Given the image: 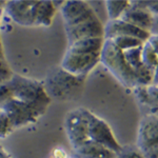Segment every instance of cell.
<instances>
[{"mask_svg":"<svg viewBox=\"0 0 158 158\" xmlns=\"http://www.w3.org/2000/svg\"><path fill=\"white\" fill-rule=\"evenodd\" d=\"M153 86H158V61L154 69V80H153Z\"/></svg>","mask_w":158,"mask_h":158,"instance_id":"obj_29","label":"cell"},{"mask_svg":"<svg viewBox=\"0 0 158 158\" xmlns=\"http://www.w3.org/2000/svg\"><path fill=\"white\" fill-rule=\"evenodd\" d=\"M0 59H4V52H3V45H2L1 36H0Z\"/></svg>","mask_w":158,"mask_h":158,"instance_id":"obj_31","label":"cell"},{"mask_svg":"<svg viewBox=\"0 0 158 158\" xmlns=\"http://www.w3.org/2000/svg\"><path fill=\"white\" fill-rule=\"evenodd\" d=\"M104 38H89L70 44L61 69L76 77H85L100 62Z\"/></svg>","mask_w":158,"mask_h":158,"instance_id":"obj_1","label":"cell"},{"mask_svg":"<svg viewBox=\"0 0 158 158\" xmlns=\"http://www.w3.org/2000/svg\"><path fill=\"white\" fill-rule=\"evenodd\" d=\"M15 129L10 118L1 111V114H0V138H6Z\"/></svg>","mask_w":158,"mask_h":158,"instance_id":"obj_21","label":"cell"},{"mask_svg":"<svg viewBox=\"0 0 158 158\" xmlns=\"http://www.w3.org/2000/svg\"><path fill=\"white\" fill-rule=\"evenodd\" d=\"M13 97L45 113L51 97L40 81L14 74L10 81Z\"/></svg>","mask_w":158,"mask_h":158,"instance_id":"obj_2","label":"cell"},{"mask_svg":"<svg viewBox=\"0 0 158 158\" xmlns=\"http://www.w3.org/2000/svg\"><path fill=\"white\" fill-rule=\"evenodd\" d=\"M134 79L136 86H143V88L152 86L154 80V70L143 64L140 65L138 69L134 70Z\"/></svg>","mask_w":158,"mask_h":158,"instance_id":"obj_17","label":"cell"},{"mask_svg":"<svg viewBox=\"0 0 158 158\" xmlns=\"http://www.w3.org/2000/svg\"><path fill=\"white\" fill-rule=\"evenodd\" d=\"M61 7V14L64 27H72L96 17L95 11L86 1L70 0L64 1Z\"/></svg>","mask_w":158,"mask_h":158,"instance_id":"obj_7","label":"cell"},{"mask_svg":"<svg viewBox=\"0 0 158 158\" xmlns=\"http://www.w3.org/2000/svg\"><path fill=\"white\" fill-rule=\"evenodd\" d=\"M134 95L140 106L148 110L147 114L158 117V88L157 86H136L133 89Z\"/></svg>","mask_w":158,"mask_h":158,"instance_id":"obj_13","label":"cell"},{"mask_svg":"<svg viewBox=\"0 0 158 158\" xmlns=\"http://www.w3.org/2000/svg\"><path fill=\"white\" fill-rule=\"evenodd\" d=\"M13 98L14 97H13V93L11 90V86H10V83L7 82L4 83V85H0V108Z\"/></svg>","mask_w":158,"mask_h":158,"instance_id":"obj_24","label":"cell"},{"mask_svg":"<svg viewBox=\"0 0 158 158\" xmlns=\"http://www.w3.org/2000/svg\"><path fill=\"white\" fill-rule=\"evenodd\" d=\"M141 47H137L134 49H130L127 51H122L123 52V56L126 58L127 62L129 63V65L132 68V70H136L140 65H142V60H141Z\"/></svg>","mask_w":158,"mask_h":158,"instance_id":"obj_20","label":"cell"},{"mask_svg":"<svg viewBox=\"0 0 158 158\" xmlns=\"http://www.w3.org/2000/svg\"><path fill=\"white\" fill-rule=\"evenodd\" d=\"M79 158H116V154L96 142L89 140L74 149Z\"/></svg>","mask_w":158,"mask_h":158,"instance_id":"obj_14","label":"cell"},{"mask_svg":"<svg viewBox=\"0 0 158 158\" xmlns=\"http://www.w3.org/2000/svg\"><path fill=\"white\" fill-rule=\"evenodd\" d=\"M64 128L73 149L89 141V124L85 108L70 111L65 116Z\"/></svg>","mask_w":158,"mask_h":158,"instance_id":"obj_6","label":"cell"},{"mask_svg":"<svg viewBox=\"0 0 158 158\" xmlns=\"http://www.w3.org/2000/svg\"><path fill=\"white\" fill-rule=\"evenodd\" d=\"M104 4H106V10L109 17V21H112V20H118L121 18L123 13L130 6V1H128V0H124V1L109 0V1L104 2Z\"/></svg>","mask_w":158,"mask_h":158,"instance_id":"obj_16","label":"cell"},{"mask_svg":"<svg viewBox=\"0 0 158 158\" xmlns=\"http://www.w3.org/2000/svg\"><path fill=\"white\" fill-rule=\"evenodd\" d=\"M150 35L158 36V16H153L152 27L150 30Z\"/></svg>","mask_w":158,"mask_h":158,"instance_id":"obj_28","label":"cell"},{"mask_svg":"<svg viewBox=\"0 0 158 158\" xmlns=\"http://www.w3.org/2000/svg\"><path fill=\"white\" fill-rule=\"evenodd\" d=\"M141 60H142V64L152 69V70H154L157 64L158 57H157V55L155 54L154 50L152 49L151 45L148 43V41H146L142 44Z\"/></svg>","mask_w":158,"mask_h":158,"instance_id":"obj_19","label":"cell"},{"mask_svg":"<svg viewBox=\"0 0 158 158\" xmlns=\"http://www.w3.org/2000/svg\"><path fill=\"white\" fill-rule=\"evenodd\" d=\"M0 109L10 118L14 129L35 123L44 114L34 106H29L15 98L6 102Z\"/></svg>","mask_w":158,"mask_h":158,"instance_id":"obj_5","label":"cell"},{"mask_svg":"<svg viewBox=\"0 0 158 158\" xmlns=\"http://www.w3.org/2000/svg\"><path fill=\"white\" fill-rule=\"evenodd\" d=\"M111 40L114 42V44L121 51H127L130 49H134V48H137V47H141L144 43L142 40L138 39V38L129 37V36H119V37L113 38V39H111Z\"/></svg>","mask_w":158,"mask_h":158,"instance_id":"obj_18","label":"cell"},{"mask_svg":"<svg viewBox=\"0 0 158 158\" xmlns=\"http://www.w3.org/2000/svg\"><path fill=\"white\" fill-rule=\"evenodd\" d=\"M0 114H1V109H0Z\"/></svg>","mask_w":158,"mask_h":158,"instance_id":"obj_34","label":"cell"},{"mask_svg":"<svg viewBox=\"0 0 158 158\" xmlns=\"http://www.w3.org/2000/svg\"><path fill=\"white\" fill-rule=\"evenodd\" d=\"M100 62L123 86L129 89H134L136 86L134 72L127 62L123 52L118 49L111 39H104Z\"/></svg>","mask_w":158,"mask_h":158,"instance_id":"obj_3","label":"cell"},{"mask_svg":"<svg viewBox=\"0 0 158 158\" xmlns=\"http://www.w3.org/2000/svg\"><path fill=\"white\" fill-rule=\"evenodd\" d=\"M14 73L7 64L6 59H0V85H4L11 81Z\"/></svg>","mask_w":158,"mask_h":158,"instance_id":"obj_22","label":"cell"},{"mask_svg":"<svg viewBox=\"0 0 158 158\" xmlns=\"http://www.w3.org/2000/svg\"><path fill=\"white\" fill-rule=\"evenodd\" d=\"M6 4V1H0V10H4Z\"/></svg>","mask_w":158,"mask_h":158,"instance_id":"obj_33","label":"cell"},{"mask_svg":"<svg viewBox=\"0 0 158 158\" xmlns=\"http://www.w3.org/2000/svg\"><path fill=\"white\" fill-rule=\"evenodd\" d=\"M122 21L134 25L137 29L150 33L153 21V15L147 9L139 6L137 1H130V6L120 18Z\"/></svg>","mask_w":158,"mask_h":158,"instance_id":"obj_12","label":"cell"},{"mask_svg":"<svg viewBox=\"0 0 158 158\" xmlns=\"http://www.w3.org/2000/svg\"><path fill=\"white\" fill-rule=\"evenodd\" d=\"M139 3V6H141L142 7L147 9L153 16H158V0H155V1H143V0H138L137 1Z\"/></svg>","mask_w":158,"mask_h":158,"instance_id":"obj_25","label":"cell"},{"mask_svg":"<svg viewBox=\"0 0 158 158\" xmlns=\"http://www.w3.org/2000/svg\"><path fill=\"white\" fill-rule=\"evenodd\" d=\"M69 45L89 38H104V25L98 16L72 27H65Z\"/></svg>","mask_w":158,"mask_h":158,"instance_id":"obj_9","label":"cell"},{"mask_svg":"<svg viewBox=\"0 0 158 158\" xmlns=\"http://www.w3.org/2000/svg\"><path fill=\"white\" fill-rule=\"evenodd\" d=\"M146 158H158V142L141 152Z\"/></svg>","mask_w":158,"mask_h":158,"instance_id":"obj_26","label":"cell"},{"mask_svg":"<svg viewBox=\"0 0 158 158\" xmlns=\"http://www.w3.org/2000/svg\"><path fill=\"white\" fill-rule=\"evenodd\" d=\"M51 158H53V157H51Z\"/></svg>","mask_w":158,"mask_h":158,"instance_id":"obj_35","label":"cell"},{"mask_svg":"<svg viewBox=\"0 0 158 158\" xmlns=\"http://www.w3.org/2000/svg\"><path fill=\"white\" fill-rule=\"evenodd\" d=\"M39 1L12 0L6 1L4 12L13 21L23 27L35 25L36 12Z\"/></svg>","mask_w":158,"mask_h":158,"instance_id":"obj_8","label":"cell"},{"mask_svg":"<svg viewBox=\"0 0 158 158\" xmlns=\"http://www.w3.org/2000/svg\"><path fill=\"white\" fill-rule=\"evenodd\" d=\"M0 158H12L2 146H0Z\"/></svg>","mask_w":158,"mask_h":158,"instance_id":"obj_30","label":"cell"},{"mask_svg":"<svg viewBox=\"0 0 158 158\" xmlns=\"http://www.w3.org/2000/svg\"><path fill=\"white\" fill-rule=\"evenodd\" d=\"M3 12L4 10H0V27L3 23Z\"/></svg>","mask_w":158,"mask_h":158,"instance_id":"obj_32","label":"cell"},{"mask_svg":"<svg viewBox=\"0 0 158 158\" xmlns=\"http://www.w3.org/2000/svg\"><path fill=\"white\" fill-rule=\"evenodd\" d=\"M157 88H158V86H157Z\"/></svg>","mask_w":158,"mask_h":158,"instance_id":"obj_36","label":"cell"},{"mask_svg":"<svg viewBox=\"0 0 158 158\" xmlns=\"http://www.w3.org/2000/svg\"><path fill=\"white\" fill-rule=\"evenodd\" d=\"M85 115L88 118L90 140L106 148L110 151L115 153L116 155L118 154L121 151L122 146H120L118 140L116 139L115 135L109 124L100 117L89 111L88 109H85Z\"/></svg>","mask_w":158,"mask_h":158,"instance_id":"obj_4","label":"cell"},{"mask_svg":"<svg viewBox=\"0 0 158 158\" xmlns=\"http://www.w3.org/2000/svg\"><path fill=\"white\" fill-rule=\"evenodd\" d=\"M148 43L152 47V49L154 50L155 54L157 55L158 57V36H155V35H151L148 39Z\"/></svg>","mask_w":158,"mask_h":158,"instance_id":"obj_27","label":"cell"},{"mask_svg":"<svg viewBox=\"0 0 158 158\" xmlns=\"http://www.w3.org/2000/svg\"><path fill=\"white\" fill-rule=\"evenodd\" d=\"M56 9L53 1H39L36 12L35 25L38 27H50L54 19Z\"/></svg>","mask_w":158,"mask_h":158,"instance_id":"obj_15","label":"cell"},{"mask_svg":"<svg viewBox=\"0 0 158 158\" xmlns=\"http://www.w3.org/2000/svg\"><path fill=\"white\" fill-rule=\"evenodd\" d=\"M116 158H146L136 147H122Z\"/></svg>","mask_w":158,"mask_h":158,"instance_id":"obj_23","label":"cell"},{"mask_svg":"<svg viewBox=\"0 0 158 158\" xmlns=\"http://www.w3.org/2000/svg\"><path fill=\"white\" fill-rule=\"evenodd\" d=\"M158 142V117L146 114L139 122L136 148L140 152Z\"/></svg>","mask_w":158,"mask_h":158,"instance_id":"obj_10","label":"cell"},{"mask_svg":"<svg viewBox=\"0 0 158 158\" xmlns=\"http://www.w3.org/2000/svg\"><path fill=\"white\" fill-rule=\"evenodd\" d=\"M119 36L138 38L143 42H146L151 35L150 33L137 29L128 22L122 21L121 19L108 21L106 24H104V39H113V38Z\"/></svg>","mask_w":158,"mask_h":158,"instance_id":"obj_11","label":"cell"}]
</instances>
